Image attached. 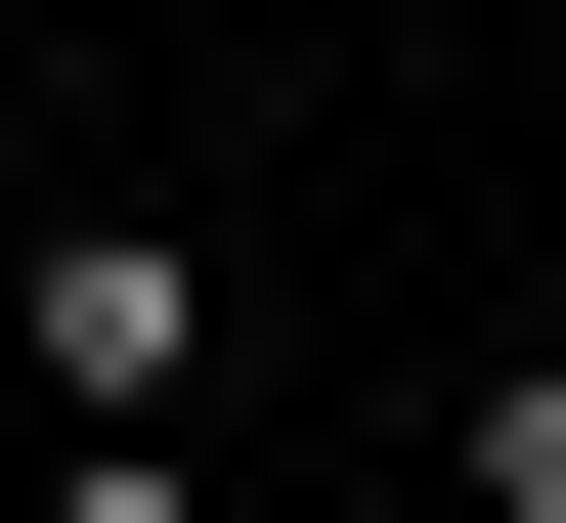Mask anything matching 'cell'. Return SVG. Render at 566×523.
Segmentation results:
<instances>
[{
	"mask_svg": "<svg viewBox=\"0 0 566 523\" xmlns=\"http://www.w3.org/2000/svg\"><path fill=\"white\" fill-rule=\"evenodd\" d=\"M0 349H44V437H175V393H218V262H175V219H44Z\"/></svg>",
	"mask_w": 566,
	"mask_h": 523,
	"instance_id": "6da1fadb",
	"label": "cell"
},
{
	"mask_svg": "<svg viewBox=\"0 0 566 523\" xmlns=\"http://www.w3.org/2000/svg\"><path fill=\"white\" fill-rule=\"evenodd\" d=\"M436 480H480V523H566V349H480V393H436Z\"/></svg>",
	"mask_w": 566,
	"mask_h": 523,
	"instance_id": "7a4b0ae2",
	"label": "cell"
},
{
	"mask_svg": "<svg viewBox=\"0 0 566 523\" xmlns=\"http://www.w3.org/2000/svg\"><path fill=\"white\" fill-rule=\"evenodd\" d=\"M44 523H218V437H44Z\"/></svg>",
	"mask_w": 566,
	"mask_h": 523,
	"instance_id": "3957f363",
	"label": "cell"
}]
</instances>
